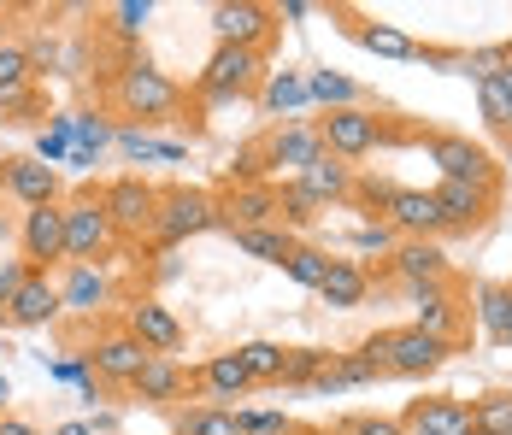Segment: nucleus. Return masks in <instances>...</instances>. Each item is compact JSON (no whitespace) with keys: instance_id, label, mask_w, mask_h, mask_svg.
Instances as JSON below:
<instances>
[{"instance_id":"1","label":"nucleus","mask_w":512,"mask_h":435,"mask_svg":"<svg viewBox=\"0 0 512 435\" xmlns=\"http://www.w3.org/2000/svg\"><path fill=\"white\" fill-rule=\"evenodd\" d=\"M359 353H365V359H377L389 377H430V371H442V365H448L454 341L424 336V330L401 324V330H377V336H365Z\"/></svg>"},{"instance_id":"2","label":"nucleus","mask_w":512,"mask_h":435,"mask_svg":"<svg viewBox=\"0 0 512 435\" xmlns=\"http://www.w3.org/2000/svg\"><path fill=\"white\" fill-rule=\"evenodd\" d=\"M112 106L124 112V118H142V124H159V118H171L177 106H183V89L148 65V59H130L118 77H112Z\"/></svg>"},{"instance_id":"3","label":"nucleus","mask_w":512,"mask_h":435,"mask_svg":"<svg viewBox=\"0 0 512 435\" xmlns=\"http://www.w3.org/2000/svg\"><path fill=\"white\" fill-rule=\"evenodd\" d=\"M206 230H218V194L189 189V183L159 189V218H154L159 247H183L189 236H206Z\"/></svg>"},{"instance_id":"4","label":"nucleus","mask_w":512,"mask_h":435,"mask_svg":"<svg viewBox=\"0 0 512 435\" xmlns=\"http://www.w3.org/2000/svg\"><path fill=\"white\" fill-rule=\"evenodd\" d=\"M318 142L330 159H342V165H354L365 153H377V147L395 142V130L371 112V106H348V112H324L318 118Z\"/></svg>"},{"instance_id":"5","label":"nucleus","mask_w":512,"mask_h":435,"mask_svg":"<svg viewBox=\"0 0 512 435\" xmlns=\"http://www.w3.org/2000/svg\"><path fill=\"white\" fill-rule=\"evenodd\" d=\"M112 247H118V230L106 218L101 194L65 200V265H101Z\"/></svg>"},{"instance_id":"6","label":"nucleus","mask_w":512,"mask_h":435,"mask_svg":"<svg viewBox=\"0 0 512 435\" xmlns=\"http://www.w3.org/2000/svg\"><path fill=\"white\" fill-rule=\"evenodd\" d=\"M265 83V53L259 48H212V59L201 65V83H195V95L206 106H224V100L248 95Z\"/></svg>"},{"instance_id":"7","label":"nucleus","mask_w":512,"mask_h":435,"mask_svg":"<svg viewBox=\"0 0 512 435\" xmlns=\"http://www.w3.org/2000/svg\"><path fill=\"white\" fill-rule=\"evenodd\" d=\"M206 24H212V42L218 48H259L277 36V6H259V0H218L212 12H206Z\"/></svg>"},{"instance_id":"8","label":"nucleus","mask_w":512,"mask_h":435,"mask_svg":"<svg viewBox=\"0 0 512 435\" xmlns=\"http://www.w3.org/2000/svg\"><path fill=\"white\" fill-rule=\"evenodd\" d=\"M101 206H106V218H112L118 236H154L159 183H148V177H112L101 189Z\"/></svg>"},{"instance_id":"9","label":"nucleus","mask_w":512,"mask_h":435,"mask_svg":"<svg viewBox=\"0 0 512 435\" xmlns=\"http://www.w3.org/2000/svg\"><path fill=\"white\" fill-rule=\"evenodd\" d=\"M148 359H154V353L130 336V330H101V336L89 341V353H83L89 377L106 383V388H130L136 377H142V365H148Z\"/></svg>"},{"instance_id":"10","label":"nucleus","mask_w":512,"mask_h":435,"mask_svg":"<svg viewBox=\"0 0 512 435\" xmlns=\"http://www.w3.org/2000/svg\"><path fill=\"white\" fill-rule=\"evenodd\" d=\"M18 259L30 271H53L65 265V200L59 206H36L18 218Z\"/></svg>"},{"instance_id":"11","label":"nucleus","mask_w":512,"mask_h":435,"mask_svg":"<svg viewBox=\"0 0 512 435\" xmlns=\"http://www.w3.org/2000/svg\"><path fill=\"white\" fill-rule=\"evenodd\" d=\"M430 165H442L448 183H483V189H501V165L489 159V147H477L471 136H430Z\"/></svg>"},{"instance_id":"12","label":"nucleus","mask_w":512,"mask_h":435,"mask_svg":"<svg viewBox=\"0 0 512 435\" xmlns=\"http://www.w3.org/2000/svg\"><path fill=\"white\" fill-rule=\"evenodd\" d=\"M0 194H12L24 212L59 206V171L42 165L36 153H6V159H0Z\"/></svg>"},{"instance_id":"13","label":"nucleus","mask_w":512,"mask_h":435,"mask_svg":"<svg viewBox=\"0 0 512 435\" xmlns=\"http://www.w3.org/2000/svg\"><path fill=\"white\" fill-rule=\"evenodd\" d=\"M436 206H442V230H483L489 212L501 206V189H483V183H436Z\"/></svg>"},{"instance_id":"14","label":"nucleus","mask_w":512,"mask_h":435,"mask_svg":"<svg viewBox=\"0 0 512 435\" xmlns=\"http://www.w3.org/2000/svg\"><path fill=\"white\" fill-rule=\"evenodd\" d=\"M383 224L401 242H430V236H442V206H436L430 189H395L389 206H383Z\"/></svg>"},{"instance_id":"15","label":"nucleus","mask_w":512,"mask_h":435,"mask_svg":"<svg viewBox=\"0 0 512 435\" xmlns=\"http://www.w3.org/2000/svg\"><path fill=\"white\" fill-rule=\"evenodd\" d=\"M401 430L407 435H477V424H471V400H460V394H424V400L407 406Z\"/></svg>"},{"instance_id":"16","label":"nucleus","mask_w":512,"mask_h":435,"mask_svg":"<svg viewBox=\"0 0 512 435\" xmlns=\"http://www.w3.org/2000/svg\"><path fill=\"white\" fill-rule=\"evenodd\" d=\"M277 224V183H248V189L218 194V230H265Z\"/></svg>"},{"instance_id":"17","label":"nucleus","mask_w":512,"mask_h":435,"mask_svg":"<svg viewBox=\"0 0 512 435\" xmlns=\"http://www.w3.org/2000/svg\"><path fill=\"white\" fill-rule=\"evenodd\" d=\"M124 330L142 341L148 353H165V359H177V347H183V318H177L165 300H136V306L124 312Z\"/></svg>"},{"instance_id":"18","label":"nucleus","mask_w":512,"mask_h":435,"mask_svg":"<svg viewBox=\"0 0 512 435\" xmlns=\"http://www.w3.org/2000/svg\"><path fill=\"white\" fill-rule=\"evenodd\" d=\"M259 147H265V165H271V171H283V165H289L295 177L307 171L312 159H324L318 124H295V118H289V124H277V130H271V136H265Z\"/></svg>"},{"instance_id":"19","label":"nucleus","mask_w":512,"mask_h":435,"mask_svg":"<svg viewBox=\"0 0 512 435\" xmlns=\"http://www.w3.org/2000/svg\"><path fill=\"white\" fill-rule=\"evenodd\" d=\"M407 300H412V330H424V336H442V341L460 336L454 283H424V289H407Z\"/></svg>"},{"instance_id":"20","label":"nucleus","mask_w":512,"mask_h":435,"mask_svg":"<svg viewBox=\"0 0 512 435\" xmlns=\"http://www.w3.org/2000/svg\"><path fill=\"white\" fill-rule=\"evenodd\" d=\"M59 318V283H53L48 271H30L18 294H12V306H6V324H18V330H42Z\"/></svg>"},{"instance_id":"21","label":"nucleus","mask_w":512,"mask_h":435,"mask_svg":"<svg viewBox=\"0 0 512 435\" xmlns=\"http://www.w3.org/2000/svg\"><path fill=\"white\" fill-rule=\"evenodd\" d=\"M389 271H395L407 289H424V283H454L448 253H442L436 242H395V253H389Z\"/></svg>"},{"instance_id":"22","label":"nucleus","mask_w":512,"mask_h":435,"mask_svg":"<svg viewBox=\"0 0 512 435\" xmlns=\"http://www.w3.org/2000/svg\"><path fill=\"white\" fill-rule=\"evenodd\" d=\"M189 388H195V371H183L177 359L154 353V359L142 365V377L130 383V394H136V400H148V406H177Z\"/></svg>"},{"instance_id":"23","label":"nucleus","mask_w":512,"mask_h":435,"mask_svg":"<svg viewBox=\"0 0 512 435\" xmlns=\"http://www.w3.org/2000/svg\"><path fill=\"white\" fill-rule=\"evenodd\" d=\"M106 300H112V283L101 277V265H65V277H59V312L71 306V312H101Z\"/></svg>"},{"instance_id":"24","label":"nucleus","mask_w":512,"mask_h":435,"mask_svg":"<svg viewBox=\"0 0 512 435\" xmlns=\"http://www.w3.org/2000/svg\"><path fill=\"white\" fill-rule=\"evenodd\" d=\"M195 388H206L212 400H242L248 388H254V377H248V365H242V353L230 347V353H212L201 371H195Z\"/></svg>"},{"instance_id":"25","label":"nucleus","mask_w":512,"mask_h":435,"mask_svg":"<svg viewBox=\"0 0 512 435\" xmlns=\"http://www.w3.org/2000/svg\"><path fill=\"white\" fill-rule=\"evenodd\" d=\"M289 183H301L318 206H342L348 189H354V165H342V159H330V153H324V159H312L301 177H289Z\"/></svg>"},{"instance_id":"26","label":"nucleus","mask_w":512,"mask_h":435,"mask_svg":"<svg viewBox=\"0 0 512 435\" xmlns=\"http://www.w3.org/2000/svg\"><path fill=\"white\" fill-rule=\"evenodd\" d=\"M318 294H324V306H342V312H348V306H359V300L371 294V271H365L359 259H330Z\"/></svg>"},{"instance_id":"27","label":"nucleus","mask_w":512,"mask_h":435,"mask_svg":"<svg viewBox=\"0 0 512 435\" xmlns=\"http://www.w3.org/2000/svg\"><path fill=\"white\" fill-rule=\"evenodd\" d=\"M348 30H354L359 48L377 53V59H418V42H412L407 30H395V24H365V18H354Z\"/></svg>"},{"instance_id":"28","label":"nucleus","mask_w":512,"mask_h":435,"mask_svg":"<svg viewBox=\"0 0 512 435\" xmlns=\"http://www.w3.org/2000/svg\"><path fill=\"white\" fill-rule=\"evenodd\" d=\"M307 100H318L324 112H348L359 106V83L342 71H307Z\"/></svg>"},{"instance_id":"29","label":"nucleus","mask_w":512,"mask_h":435,"mask_svg":"<svg viewBox=\"0 0 512 435\" xmlns=\"http://www.w3.org/2000/svg\"><path fill=\"white\" fill-rule=\"evenodd\" d=\"M236 247H242L248 259H265V265H283V259L295 253V236H289L283 224H265V230H236Z\"/></svg>"},{"instance_id":"30","label":"nucleus","mask_w":512,"mask_h":435,"mask_svg":"<svg viewBox=\"0 0 512 435\" xmlns=\"http://www.w3.org/2000/svg\"><path fill=\"white\" fill-rule=\"evenodd\" d=\"M477 324L489 330V341L507 336V324H512V283H477Z\"/></svg>"},{"instance_id":"31","label":"nucleus","mask_w":512,"mask_h":435,"mask_svg":"<svg viewBox=\"0 0 512 435\" xmlns=\"http://www.w3.org/2000/svg\"><path fill=\"white\" fill-rule=\"evenodd\" d=\"M477 100H483V124L507 136V130H512V71L483 77V83H477Z\"/></svg>"},{"instance_id":"32","label":"nucleus","mask_w":512,"mask_h":435,"mask_svg":"<svg viewBox=\"0 0 512 435\" xmlns=\"http://www.w3.org/2000/svg\"><path fill=\"white\" fill-rule=\"evenodd\" d=\"M471 424L477 435H512V388H489L471 400Z\"/></svg>"},{"instance_id":"33","label":"nucleus","mask_w":512,"mask_h":435,"mask_svg":"<svg viewBox=\"0 0 512 435\" xmlns=\"http://www.w3.org/2000/svg\"><path fill=\"white\" fill-rule=\"evenodd\" d=\"M324 212H330V206H318L301 183H283V189H277V218H283V230H289V236H295V230H307V224H318Z\"/></svg>"},{"instance_id":"34","label":"nucleus","mask_w":512,"mask_h":435,"mask_svg":"<svg viewBox=\"0 0 512 435\" xmlns=\"http://www.w3.org/2000/svg\"><path fill=\"white\" fill-rule=\"evenodd\" d=\"M324 365H330L324 347H283V377H277V388H312Z\"/></svg>"},{"instance_id":"35","label":"nucleus","mask_w":512,"mask_h":435,"mask_svg":"<svg viewBox=\"0 0 512 435\" xmlns=\"http://www.w3.org/2000/svg\"><path fill=\"white\" fill-rule=\"evenodd\" d=\"M259 106H265V112H295V106H307V77H295V71H265Z\"/></svg>"},{"instance_id":"36","label":"nucleus","mask_w":512,"mask_h":435,"mask_svg":"<svg viewBox=\"0 0 512 435\" xmlns=\"http://www.w3.org/2000/svg\"><path fill=\"white\" fill-rule=\"evenodd\" d=\"M177 435H242V418L230 406H195V412H183Z\"/></svg>"},{"instance_id":"37","label":"nucleus","mask_w":512,"mask_h":435,"mask_svg":"<svg viewBox=\"0 0 512 435\" xmlns=\"http://www.w3.org/2000/svg\"><path fill=\"white\" fill-rule=\"evenodd\" d=\"M283 271L301 283V289H312L318 294V283H324V271H330V253L324 247H312V242H295V253L283 259Z\"/></svg>"},{"instance_id":"38","label":"nucleus","mask_w":512,"mask_h":435,"mask_svg":"<svg viewBox=\"0 0 512 435\" xmlns=\"http://www.w3.org/2000/svg\"><path fill=\"white\" fill-rule=\"evenodd\" d=\"M112 142L124 147L130 159H165V165H171V159H183V142H154V136H148V130H136V124L112 130Z\"/></svg>"},{"instance_id":"39","label":"nucleus","mask_w":512,"mask_h":435,"mask_svg":"<svg viewBox=\"0 0 512 435\" xmlns=\"http://www.w3.org/2000/svg\"><path fill=\"white\" fill-rule=\"evenodd\" d=\"M236 353H242V365H248L254 383H277L283 377V347L277 341H242Z\"/></svg>"},{"instance_id":"40","label":"nucleus","mask_w":512,"mask_h":435,"mask_svg":"<svg viewBox=\"0 0 512 435\" xmlns=\"http://www.w3.org/2000/svg\"><path fill=\"white\" fill-rule=\"evenodd\" d=\"M65 124H71V147H83V153H101L112 142V124L101 112H65Z\"/></svg>"},{"instance_id":"41","label":"nucleus","mask_w":512,"mask_h":435,"mask_svg":"<svg viewBox=\"0 0 512 435\" xmlns=\"http://www.w3.org/2000/svg\"><path fill=\"white\" fill-rule=\"evenodd\" d=\"M389 194H395V183H389V177H354L348 200L371 212V224H383V206H389Z\"/></svg>"},{"instance_id":"42","label":"nucleus","mask_w":512,"mask_h":435,"mask_svg":"<svg viewBox=\"0 0 512 435\" xmlns=\"http://www.w3.org/2000/svg\"><path fill=\"white\" fill-rule=\"evenodd\" d=\"M265 171H271V165H265V147H242V153H236V159H230V165H224V177H230V189H248V183H265Z\"/></svg>"},{"instance_id":"43","label":"nucleus","mask_w":512,"mask_h":435,"mask_svg":"<svg viewBox=\"0 0 512 435\" xmlns=\"http://www.w3.org/2000/svg\"><path fill=\"white\" fill-rule=\"evenodd\" d=\"M148 18H154V0H118L112 6V30L130 42V36H142L148 30Z\"/></svg>"},{"instance_id":"44","label":"nucleus","mask_w":512,"mask_h":435,"mask_svg":"<svg viewBox=\"0 0 512 435\" xmlns=\"http://www.w3.org/2000/svg\"><path fill=\"white\" fill-rule=\"evenodd\" d=\"M36 159H42V165H59V159H71V124H65V112H59L48 130L36 136Z\"/></svg>"},{"instance_id":"45","label":"nucleus","mask_w":512,"mask_h":435,"mask_svg":"<svg viewBox=\"0 0 512 435\" xmlns=\"http://www.w3.org/2000/svg\"><path fill=\"white\" fill-rule=\"evenodd\" d=\"M495 71H512L507 48H471L465 53V77H471V83H483V77H495Z\"/></svg>"},{"instance_id":"46","label":"nucleus","mask_w":512,"mask_h":435,"mask_svg":"<svg viewBox=\"0 0 512 435\" xmlns=\"http://www.w3.org/2000/svg\"><path fill=\"white\" fill-rule=\"evenodd\" d=\"M348 242H354L359 253H395V230H389V224H371V218H365V224H359Z\"/></svg>"},{"instance_id":"47","label":"nucleus","mask_w":512,"mask_h":435,"mask_svg":"<svg viewBox=\"0 0 512 435\" xmlns=\"http://www.w3.org/2000/svg\"><path fill=\"white\" fill-rule=\"evenodd\" d=\"M236 418H242V435H295L283 412H236Z\"/></svg>"},{"instance_id":"48","label":"nucleus","mask_w":512,"mask_h":435,"mask_svg":"<svg viewBox=\"0 0 512 435\" xmlns=\"http://www.w3.org/2000/svg\"><path fill=\"white\" fill-rule=\"evenodd\" d=\"M336 435H407V430H401V418H371L365 412V418H348Z\"/></svg>"},{"instance_id":"49","label":"nucleus","mask_w":512,"mask_h":435,"mask_svg":"<svg viewBox=\"0 0 512 435\" xmlns=\"http://www.w3.org/2000/svg\"><path fill=\"white\" fill-rule=\"evenodd\" d=\"M24 59H30V71L42 77V71H53V65H59V42H53V36H30Z\"/></svg>"},{"instance_id":"50","label":"nucleus","mask_w":512,"mask_h":435,"mask_svg":"<svg viewBox=\"0 0 512 435\" xmlns=\"http://www.w3.org/2000/svg\"><path fill=\"white\" fill-rule=\"evenodd\" d=\"M24 277H30V265H24V259H6V265H0V318H6V306H12V294H18Z\"/></svg>"},{"instance_id":"51","label":"nucleus","mask_w":512,"mask_h":435,"mask_svg":"<svg viewBox=\"0 0 512 435\" xmlns=\"http://www.w3.org/2000/svg\"><path fill=\"white\" fill-rule=\"evenodd\" d=\"M418 59H424V65H442V71H454V77H465V48H418Z\"/></svg>"},{"instance_id":"52","label":"nucleus","mask_w":512,"mask_h":435,"mask_svg":"<svg viewBox=\"0 0 512 435\" xmlns=\"http://www.w3.org/2000/svg\"><path fill=\"white\" fill-rule=\"evenodd\" d=\"M0 435H42L30 418H0Z\"/></svg>"},{"instance_id":"53","label":"nucleus","mask_w":512,"mask_h":435,"mask_svg":"<svg viewBox=\"0 0 512 435\" xmlns=\"http://www.w3.org/2000/svg\"><path fill=\"white\" fill-rule=\"evenodd\" d=\"M307 12H312V0H283V12H277V18H289V24H301Z\"/></svg>"},{"instance_id":"54","label":"nucleus","mask_w":512,"mask_h":435,"mask_svg":"<svg viewBox=\"0 0 512 435\" xmlns=\"http://www.w3.org/2000/svg\"><path fill=\"white\" fill-rule=\"evenodd\" d=\"M59 435H95V424H65Z\"/></svg>"},{"instance_id":"55","label":"nucleus","mask_w":512,"mask_h":435,"mask_svg":"<svg viewBox=\"0 0 512 435\" xmlns=\"http://www.w3.org/2000/svg\"><path fill=\"white\" fill-rule=\"evenodd\" d=\"M6 400H12V383H6V377H0V418H6Z\"/></svg>"},{"instance_id":"56","label":"nucleus","mask_w":512,"mask_h":435,"mask_svg":"<svg viewBox=\"0 0 512 435\" xmlns=\"http://www.w3.org/2000/svg\"><path fill=\"white\" fill-rule=\"evenodd\" d=\"M501 347H512V324H507V336H501Z\"/></svg>"},{"instance_id":"57","label":"nucleus","mask_w":512,"mask_h":435,"mask_svg":"<svg viewBox=\"0 0 512 435\" xmlns=\"http://www.w3.org/2000/svg\"><path fill=\"white\" fill-rule=\"evenodd\" d=\"M507 165H512V142H507Z\"/></svg>"},{"instance_id":"58","label":"nucleus","mask_w":512,"mask_h":435,"mask_svg":"<svg viewBox=\"0 0 512 435\" xmlns=\"http://www.w3.org/2000/svg\"><path fill=\"white\" fill-rule=\"evenodd\" d=\"M507 53H512V42H507Z\"/></svg>"}]
</instances>
